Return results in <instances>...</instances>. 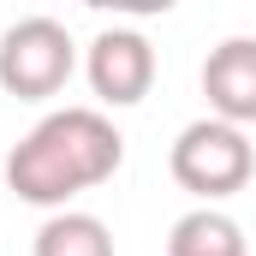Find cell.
I'll use <instances>...</instances> for the list:
<instances>
[{
  "mask_svg": "<svg viewBox=\"0 0 256 256\" xmlns=\"http://www.w3.org/2000/svg\"><path fill=\"white\" fill-rule=\"evenodd\" d=\"M30 256H114V232L90 208H60V214H48L36 226Z\"/></svg>",
  "mask_w": 256,
  "mask_h": 256,
  "instance_id": "obj_7",
  "label": "cell"
},
{
  "mask_svg": "<svg viewBox=\"0 0 256 256\" xmlns=\"http://www.w3.org/2000/svg\"><path fill=\"white\" fill-rule=\"evenodd\" d=\"M84 78H90L102 108H137L155 90V48H149V36L131 30V24L96 30V42L84 48Z\"/></svg>",
  "mask_w": 256,
  "mask_h": 256,
  "instance_id": "obj_4",
  "label": "cell"
},
{
  "mask_svg": "<svg viewBox=\"0 0 256 256\" xmlns=\"http://www.w3.org/2000/svg\"><path fill=\"white\" fill-rule=\"evenodd\" d=\"M202 96H208V120H226L238 131L256 126V36H226L208 48Z\"/></svg>",
  "mask_w": 256,
  "mask_h": 256,
  "instance_id": "obj_5",
  "label": "cell"
},
{
  "mask_svg": "<svg viewBox=\"0 0 256 256\" xmlns=\"http://www.w3.org/2000/svg\"><path fill=\"white\" fill-rule=\"evenodd\" d=\"M167 167H173V185L196 196V208H214V202H226V196H238L250 185L256 143H250V131L202 114V120H191V126L173 137Z\"/></svg>",
  "mask_w": 256,
  "mask_h": 256,
  "instance_id": "obj_2",
  "label": "cell"
},
{
  "mask_svg": "<svg viewBox=\"0 0 256 256\" xmlns=\"http://www.w3.org/2000/svg\"><path fill=\"white\" fill-rule=\"evenodd\" d=\"M78 72V42L60 18H18L0 36V90L18 102H48L60 96Z\"/></svg>",
  "mask_w": 256,
  "mask_h": 256,
  "instance_id": "obj_3",
  "label": "cell"
},
{
  "mask_svg": "<svg viewBox=\"0 0 256 256\" xmlns=\"http://www.w3.org/2000/svg\"><path fill=\"white\" fill-rule=\"evenodd\" d=\"M167 256H250V244H244V226L226 208H191V214L173 220Z\"/></svg>",
  "mask_w": 256,
  "mask_h": 256,
  "instance_id": "obj_6",
  "label": "cell"
},
{
  "mask_svg": "<svg viewBox=\"0 0 256 256\" xmlns=\"http://www.w3.org/2000/svg\"><path fill=\"white\" fill-rule=\"evenodd\" d=\"M126 167V137L102 108H54L24 131L6 155V191L18 202L54 208L108 185Z\"/></svg>",
  "mask_w": 256,
  "mask_h": 256,
  "instance_id": "obj_1",
  "label": "cell"
}]
</instances>
